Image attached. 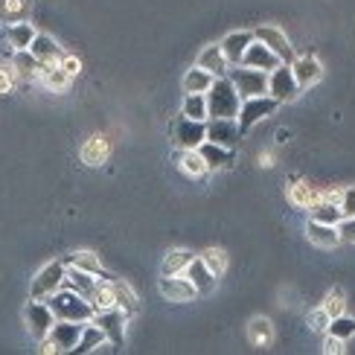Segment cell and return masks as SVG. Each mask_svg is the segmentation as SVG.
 I'll return each instance as SVG.
<instances>
[{"label": "cell", "mask_w": 355, "mask_h": 355, "mask_svg": "<svg viewBox=\"0 0 355 355\" xmlns=\"http://www.w3.org/2000/svg\"><path fill=\"white\" fill-rule=\"evenodd\" d=\"M192 259H196V257H192L187 248H172L169 254L164 257V262H160V274H164V277L184 274V271H187V265H189Z\"/></svg>", "instance_id": "27"}, {"label": "cell", "mask_w": 355, "mask_h": 355, "mask_svg": "<svg viewBox=\"0 0 355 355\" xmlns=\"http://www.w3.org/2000/svg\"><path fill=\"white\" fill-rule=\"evenodd\" d=\"M341 210H344V216H355V187L344 189V198H341Z\"/></svg>", "instance_id": "45"}, {"label": "cell", "mask_w": 355, "mask_h": 355, "mask_svg": "<svg viewBox=\"0 0 355 355\" xmlns=\"http://www.w3.org/2000/svg\"><path fill=\"white\" fill-rule=\"evenodd\" d=\"M312 218L315 221H323V225H341V218H344V210H341V204H335L329 198H323L312 207Z\"/></svg>", "instance_id": "30"}, {"label": "cell", "mask_w": 355, "mask_h": 355, "mask_svg": "<svg viewBox=\"0 0 355 355\" xmlns=\"http://www.w3.org/2000/svg\"><path fill=\"white\" fill-rule=\"evenodd\" d=\"M347 341H341V338H335V335H329V341H327V347H323V352H347V347H344Z\"/></svg>", "instance_id": "47"}, {"label": "cell", "mask_w": 355, "mask_h": 355, "mask_svg": "<svg viewBox=\"0 0 355 355\" xmlns=\"http://www.w3.org/2000/svg\"><path fill=\"white\" fill-rule=\"evenodd\" d=\"M29 53H33L44 67H53V64H58V62H62V58L67 55V53H64L62 47H58V44H55L50 35H44V33H38V35H35V41L29 44Z\"/></svg>", "instance_id": "16"}, {"label": "cell", "mask_w": 355, "mask_h": 355, "mask_svg": "<svg viewBox=\"0 0 355 355\" xmlns=\"http://www.w3.org/2000/svg\"><path fill=\"white\" fill-rule=\"evenodd\" d=\"M329 323H332V315L327 312V309H315L312 315H309V327H312L315 332H329Z\"/></svg>", "instance_id": "42"}, {"label": "cell", "mask_w": 355, "mask_h": 355, "mask_svg": "<svg viewBox=\"0 0 355 355\" xmlns=\"http://www.w3.org/2000/svg\"><path fill=\"white\" fill-rule=\"evenodd\" d=\"M201 259L207 262V268H210L216 277H221V274L227 271V254H225L221 248H210V250H204Z\"/></svg>", "instance_id": "38"}, {"label": "cell", "mask_w": 355, "mask_h": 355, "mask_svg": "<svg viewBox=\"0 0 355 355\" xmlns=\"http://www.w3.org/2000/svg\"><path fill=\"white\" fill-rule=\"evenodd\" d=\"M67 265V262H64ZM96 274H91V271H82V268H76V265H67V277H64V286L67 288H73V291H79L82 297H87L91 300L94 297V288H96Z\"/></svg>", "instance_id": "20"}, {"label": "cell", "mask_w": 355, "mask_h": 355, "mask_svg": "<svg viewBox=\"0 0 355 355\" xmlns=\"http://www.w3.org/2000/svg\"><path fill=\"white\" fill-rule=\"evenodd\" d=\"M35 26L33 24H26V21H18V24H9L6 29V41L12 44V50L18 53V50H29V44L35 41Z\"/></svg>", "instance_id": "25"}, {"label": "cell", "mask_w": 355, "mask_h": 355, "mask_svg": "<svg viewBox=\"0 0 355 355\" xmlns=\"http://www.w3.org/2000/svg\"><path fill=\"white\" fill-rule=\"evenodd\" d=\"M111 341H108V335L102 332L99 323H91V327H85L82 329V338H79V344L73 352H96V349H105Z\"/></svg>", "instance_id": "26"}, {"label": "cell", "mask_w": 355, "mask_h": 355, "mask_svg": "<svg viewBox=\"0 0 355 355\" xmlns=\"http://www.w3.org/2000/svg\"><path fill=\"white\" fill-rule=\"evenodd\" d=\"M67 277V265L64 262H50L33 277V286H29V297L33 300H47L50 294H55L58 288L64 286Z\"/></svg>", "instance_id": "4"}, {"label": "cell", "mask_w": 355, "mask_h": 355, "mask_svg": "<svg viewBox=\"0 0 355 355\" xmlns=\"http://www.w3.org/2000/svg\"><path fill=\"white\" fill-rule=\"evenodd\" d=\"M242 137V128L236 116H216V120H207V140H213L225 149H233Z\"/></svg>", "instance_id": "9"}, {"label": "cell", "mask_w": 355, "mask_h": 355, "mask_svg": "<svg viewBox=\"0 0 355 355\" xmlns=\"http://www.w3.org/2000/svg\"><path fill=\"white\" fill-rule=\"evenodd\" d=\"M114 291H116V309H123V312L131 318L137 312V306H140L135 288H131L128 283H123V279H114Z\"/></svg>", "instance_id": "31"}, {"label": "cell", "mask_w": 355, "mask_h": 355, "mask_svg": "<svg viewBox=\"0 0 355 355\" xmlns=\"http://www.w3.org/2000/svg\"><path fill=\"white\" fill-rule=\"evenodd\" d=\"M323 309H327L332 318L344 315V291H341V288H332V291H329V297L323 300Z\"/></svg>", "instance_id": "43"}, {"label": "cell", "mask_w": 355, "mask_h": 355, "mask_svg": "<svg viewBox=\"0 0 355 355\" xmlns=\"http://www.w3.org/2000/svg\"><path fill=\"white\" fill-rule=\"evenodd\" d=\"M242 64H248V67H259V70H265V73H271V70H277L279 64H283V58H279L268 44H262V41H250V47H248V53H245V58H242Z\"/></svg>", "instance_id": "13"}, {"label": "cell", "mask_w": 355, "mask_h": 355, "mask_svg": "<svg viewBox=\"0 0 355 355\" xmlns=\"http://www.w3.org/2000/svg\"><path fill=\"white\" fill-rule=\"evenodd\" d=\"M207 108H210V120H216V116H239L242 96L230 82V76L213 82V87L207 91Z\"/></svg>", "instance_id": "2"}, {"label": "cell", "mask_w": 355, "mask_h": 355, "mask_svg": "<svg viewBox=\"0 0 355 355\" xmlns=\"http://www.w3.org/2000/svg\"><path fill=\"white\" fill-rule=\"evenodd\" d=\"M15 67H18L21 79H33V76H41L44 73V64L29 50H18V55H15Z\"/></svg>", "instance_id": "35"}, {"label": "cell", "mask_w": 355, "mask_h": 355, "mask_svg": "<svg viewBox=\"0 0 355 355\" xmlns=\"http://www.w3.org/2000/svg\"><path fill=\"white\" fill-rule=\"evenodd\" d=\"M268 94L279 102V105H283V102H291L300 94V85H297V79H294L291 64H279L277 70L268 73Z\"/></svg>", "instance_id": "7"}, {"label": "cell", "mask_w": 355, "mask_h": 355, "mask_svg": "<svg viewBox=\"0 0 355 355\" xmlns=\"http://www.w3.org/2000/svg\"><path fill=\"white\" fill-rule=\"evenodd\" d=\"M108 152H111L108 140L99 137V135H94L91 140L82 146V164H85V166H102V164L108 160Z\"/></svg>", "instance_id": "23"}, {"label": "cell", "mask_w": 355, "mask_h": 355, "mask_svg": "<svg viewBox=\"0 0 355 355\" xmlns=\"http://www.w3.org/2000/svg\"><path fill=\"white\" fill-rule=\"evenodd\" d=\"M279 108V102L271 96V94H265V96H250V99H242V108H239V128H242V135L248 128H254L259 120H265L268 114H274Z\"/></svg>", "instance_id": "6"}, {"label": "cell", "mask_w": 355, "mask_h": 355, "mask_svg": "<svg viewBox=\"0 0 355 355\" xmlns=\"http://www.w3.org/2000/svg\"><path fill=\"white\" fill-rule=\"evenodd\" d=\"M329 335L341 338V341H349V338L355 335V318H347V315L332 318V323H329Z\"/></svg>", "instance_id": "40"}, {"label": "cell", "mask_w": 355, "mask_h": 355, "mask_svg": "<svg viewBox=\"0 0 355 355\" xmlns=\"http://www.w3.org/2000/svg\"><path fill=\"white\" fill-rule=\"evenodd\" d=\"M82 329H85V323L79 320H55V327L50 329V338L55 341L58 352H73L82 338Z\"/></svg>", "instance_id": "14"}, {"label": "cell", "mask_w": 355, "mask_h": 355, "mask_svg": "<svg viewBox=\"0 0 355 355\" xmlns=\"http://www.w3.org/2000/svg\"><path fill=\"white\" fill-rule=\"evenodd\" d=\"M67 265H76V268L91 271V274H96V277H105V271H102V265H99V257L91 254V250H76V254L67 259Z\"/></svg>", "instance_id": "37"}, {"label": "cell", "mask_w": 355, "mask_h": 355, "mask_svg": "<svg viewBox=\"0 0 355 355\" xmlns=\"http://www.w3.org/2000/svg\"><path fill=\"white\" fill-rule=\"evenodd\" d=\"M196 64L204 67L207 73H213L216 79H221V76H227V73H230V62H227L225 50H221V44H213V47L201 50V55H198Z\"/></svg>", "instance_id": "17"}, {"label": "cell", "mask_w": 355, "mask_h": 355, "mask_svg": "<svg viewBox=\"0 0 355 355\" xmlns=\"http://www.w3.org/2000/svg\"><path fill=\"white\" fill-rule=\"evenodd\" d=\"M41 79H44V85L50 87V91H67V85H70V73L62 67V64H53V67H44V73H41Z\"/></svg>", "instance_id": "34"}, {"label": "cell", "mask_w": 355, "mask_h": 355, "mask_svg": "<svg viewBox=\"0 0 355 355\" xmlns=\"http://www.w3.org/2000/svg\"><path fill=\"white\" fill-rule=\"evenodd\" d=\"M254 38L262 41V44H268V47H271L279 58H283V64H291L294 58H297L283 29H277V26H259V29H254Z\"/></svg>", "instance_id": "12"}, {"label": "cell", "mask_w": 355, "mask_h": 355, "mask_svg": "<svg viewBox=\"0 0 355 355\" xmlns=\"http://www.w3.org/2000/svg\"><path fill=\"white\" fill-rule=\"evenodd\" d=\"M55 315H53V309H50V303L47 300H33L26 306V329L33 332V338H47L50 335V329L55 327Z\"/></svg>", "instance_id": "8"}, {"label": "cell", "mask_w": 355, "mask_h": 355, "mask_svg": "<svg viewBox=\"0 0 355 355\" xmlns=\"http://www.w3.org/2000/svg\"><path fill=\"white\" fill-rule=\"evenodd\" d=\"M91 306L96 309V312H102V309H114V306H116V291H114V279H111V277H99V279H96V288H94Z\"/></svg>", "instance_id": "29"}, {"label": "cell", "mask_w": 355, "mask_h": 355, "mask_svg": "<svg viewBox=\"0 0 355 355\" xmlns=\"http://www.w3.org/2000/svg\"><path fill=\"white\" fill-rule=\"evenodd\" d=\"M198 152H201V157L207 160L210 169H225V166L233 164V149H225V146H218L213 140H204L198 146Z\"/></svg>", "instance_id": "22"}, {"label": "cell", "mask_w": 355, "mask_h": 355, "mask_svg": "<svg viewBox=\"0 0 355 355\" xmlns=\"http://www.w3.org/2000/svg\"><path fill=\"white\" fill-rule=\"evenodd\" d=\"M50 309H53V315L58 320H79V323H87V320H94L96 315V309L91 306V300L82 297L79 291H73L67 286H62L55 294H50L47 297Z\"/></svg>", "instance_id": "1"}, {"label": "cell", "mask_w": 355, "mask_h": 355, "mask_svg": "<svg viewBox=\"0 0 355 355\" xmlns=\"http://www.w3.org/2000/svg\"><path fill=\"white\" fill-rule=\"evenodd\" d=\"M248 338L254 341L257 347H268L274 341V327H271V320L268 318H254L250 320V327H248Z\"/></svg>", "instance_id": "32"}, {"label": "cell", "mask_w": 355, "mask_h": 355, "mask_svg": "<svg viewBox=\"0 0 355 355\" xmlns=\"http://www.w3.org/2000/svg\"><path fill=\"white\" fill-rule=\"evenodd\" d=\"M291 70H294V79H297L300 91H306V87H312L323 79V64L318 62L315 55H300L291 62Z\"/></svg>", "instance_id": "15"}, {"label": "cell", "mask_w": 355, "mask_h": 355, "mask_svg": "<svg viewBox=\"0 0 355 355\" xmlns=\"http://www.w3.org/2000/svg\"><path fill=\"white\" fill-rule=\"evenodd\" d=\"M338 233H341V242L355 245V216H344L341 225H338Z\"/></svg>", "instance_id": "44"}, {"label": "cell", "mask_w": 355, "mask_h": 355, "mask_svg": "<svg viewBox=\"0 0 355 355\" xmlns=\"http://www.w3.org/2000/svg\"><path fill=\"white\" fill-rule=\"evenodd\" d=\"M250 41H254V33H230V35L221 38V50H225L230 67L242 64V58H245V53L250 47Z\"/></svg>", "instance_id": "18"}, {"label": "cell", "mask_w": 355, "mask_h": 355, "mask_svg": "<svg viewBox=\"0 0 355 355\" xmlns=\"http://www.w3.org/2000/svg\"><path fill=\"white\" fill-rule=\"evenodd\" d=\"M181 114L192 116V120H210V108H207V94H187Z\"/></svg>", "instance_id": "33"}, {"label": "cell", "mask_w": 355, "mask_h": 355, "mask_svg": "<svg viewBox=\"0 0 355 355\" xmlns=\"http://www.w3.org/2000/svg\"><path fill=\"white\" fill-rule=\"evenodd\" d=\"M21 79V73L15 64H3L0 67V94H12L15 91V85H18Z\"/></svg>", "instance_id": "41"}, {"label": "cell", "mask_w": 355, "mask_h": 355, "mask_svg": "<svg viewBox=\"0 0 355 355\" xmlns=\"http://www.w3.org/2000/svg\"><path fill=\"white\" fill-rule=\"evenodd\" d=\"M288 198L297 204V207H315L320 198H318V192H312L306 184H291L288 187Z\"/></svg>", "instance_id": "39"}, {"label": "cell", "mask_w": 355, "mask_h": 355, "mask_svg": "<svg viewBox=\"0 0 355 355\" xmlns=\"http://www.w3.org/2000/svg\"><path fill=\"white\" fill-rule=\"evenodd\" d=\"M178 169L192 175V178H201L204 172H210V166H207V160L201 157L198 149H181L178 152Z\"/></svg>", "instance_id": "28"}, {"label": "cell", "mask_w": 355, "mask_h": 355, "mask_svg": "<svg viewBox=\"0 0 355 355\" xmlns=\"http://www.w3.org/2000/svg\"><path fill=\"white\" fill-rule=\"evenodd\" d=\"M306 236H309V242H312L315 248H335V245H341V233H338L335 225H323V221H309L306 225Z\"/></svg>", "instance_id": "19"}, {"label": "cell", "mask_w": 355, "mask_h": 355, "mask_svg": "<svg viewBox=\"0 0 355 355\" xmlns=\"http://www.w3.org/2000/svg\"><path fill=\"white\" fill-rule=\"evenodd\" d=\"M160 294L172 303H189V300L198 297V288L189 283L187 274H172V277L160 279Z\"/></svg>", "instance_id": "11"}, {"label": "cell", "mask_w": 355, "mask_h": 355, "mask_svg": "<svg viewBox=\"0 0 355 355\" xmlns=\"http://www.w3.org/2000/svg\"><path fill=\"white\" fill-rule=\"evenodd\" d=\"M125 320H128V315L123 312V309H116V306L114 309H102V312L94 315V323H99L102 332L108 335V341L114 347L125 344Z\"/></svg>", "instance_id": "10"}, {"label": "cell", "mask_w": 355, "mask_h": 355, "mask_svg": "<svg viewBox=\"0 0 355 355\" xmlns=\"http://www.w3.org/2000/svg\"><path fill=\"white\" fill-rule=\"evenodd\" d=\"M184 274L189 277V283L198 288V294H207V291H210V288L216 286V279H218L210 268H207V262H204L201 257L192 259V262L187 265V271H184Z\"/></svg>", "instance_id": "21"}, {"label": "cell", "mask_w": 355, "mask_h": 355, "mask_svg": "<svg viewBox=\"0 0 355 355\" xmlns=\"http://www.w3.org/2000/svg\"><path fill=\"white\" fill-rule=\"evenodd\" d=\"M172 137L178 149H198L207 140V120H192V116L181 114L172 125Z\"/></svg>", "instance_id": "5"}, {"label": "cell", "mask_w": 355, "mask_h": 355, "mask_svg": "<svg viewBox=\"0 0 355 355\" xmlns=\"http://www.w3.org/2000/svg\"><path fill=\"white\" fill-rule=\"evenodd\" d=\"M58 64H62V67L70 73V76H76V73L82 70V62H79L76 55H64V58H62V62H58Z\"/></svg>", "instance_id": "46"}, {"label": "cell", "mask_w": 355, "mask_h": 355, "mask_svg": "<svg viewBox=\"0 0 355 355\" xmlns=\"http://www.w3.org/2000/svg\"><path fill=\"white\" fill-rule=\"evenodd\" d=\"M213 82H216L213 73H207L204 67L196 64L184 73V94H207L213 87Z\"/></svg>", "instance_id": "24"}, {"label": "cell", "mask_w": 355, "mask_h": 355, "mask_svg": "<svg viewBox=\"0 0 355 355\" xmlns=\"http://www.w3.org/2000/svg\"><path fill=\"white\" fill-rule=\"evenodd\" d=\"M230 82L236 85L242 99H250V96H265L268 94V73L259 70V67H248V64H236L230 67Z\"/></svg>", "instance_id": "3"}, {"label": "cell", "mask_w": 355, "mask_h": 355, "mask_svg": "<svg viewBox=\"0 0 355 355\" xmlns=\"http://www.w3.org/2000/svg\"><path fill=\"white\" fill-rule=\"evenodd\" d=\"M29 0H0V21L3 24H18L26 18Z\"/></svg>", "instance_id": "36"}]
</instances>
